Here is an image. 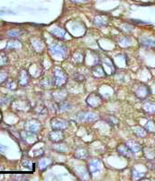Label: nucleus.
I'll return each instance as SVG.
<instances>
[{"instance_id": "obj_3", "label": "nucleus", "mask_w": 155, "mask_h": 181, "mask_svg": "<svg viewBox=\"0 0 155 181\" xmlns=\"http://www.w3.org/2000/svg\"><path fill=\"white\" fill-rule=\"evenodd\" d=\"M2 149H3V147H2V146H0V150H2Z\"/></svg>"}, {"instance_id": "obj_1", "label": "nucleus", "mask_w": 155, "mask_h": 181, "mask_svg": "<svg viewBox=\"0 0 155 181\" xmlns=\"http://www.w3.org/2000/svg\"><path fill=\"white\" fill-rule=\"evenodd\" d=\"M78 116H79V119L81 120H85V121H87V120H94L97 119V116L95 114L89 113V112H82Z\"/></svg>"}, {"instance_id": "obj_2", "label": "nucleus", "mask_w": 155, "mask_h": 181, "mask_svg": "<svg viewBox=\"0 0 155 181\" xmlns=\"http://www.w3.org/2000/svg\"><path fill=\"white\" fill-rule=\"evenodd\" d=\"M100 161H98V160H93L91 163H90V170H91V172L92 173H95V172H98V171H99L100 170Z\"/></svg>"}]
</instances>
